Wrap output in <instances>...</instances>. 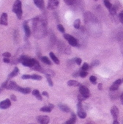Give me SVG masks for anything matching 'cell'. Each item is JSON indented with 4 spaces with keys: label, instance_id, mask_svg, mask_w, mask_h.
Listing matches in <instances>:
<instances>
[{
    "label": "cell",
    "instance_id": "1",
    "mask_svg": "<svg viewBox=\"0 0 123 124\" xmlns=\"http://www.w3.org/2000/svg\"><path fill=\"white\" fill-rule=\"evenodd\" d=\"M47 22L43 17H37L33 20V32L36 38H40L46 34Z\"/></svg>",
    "mask_w": 123,
    "mask_h": 124
},
{
    "label": "cell",
    "instance_id": "2",
    "mask_svg": "<svg viewBox=\"0 0 123 124\" xmlns=\"http://www.w3.org/2000/svg\"><path fill=\"white\" fill-rule=\"evenodd\" d=\"M13 13H15L18 19H21L23 12H22V4L20 0H16L14 2L13 7Z\"/></svg>",
    "mask_w": 123,
    "mask_h": 124
},
{
    "label": "cell",
    "instance_id": "3",
    "mask_svg": "<svg viewBox=\"0 0 123 124\" xmlns=\"http://www.w3.org/2000/svg\"><path fill=\"white\" fill-rule=\"evenodd\" d=\"M20 62L22 63V65H23L24 66H27V67H31L32 68L36 62V60L35 59L32 58H29L25 55L21 56V57L19 59Z\"/></svg>",
    "mask_w": 123,
    "mask_h": 124
},
{
    "label": "cell",
    "instance_id": "4",
    "mask_svg": "<svg viewBox=\"0 0 123 124\" xmlns=\"http://www.w3.org/2000/svg\"><path fill=\"white\" fill-rule=\"evenodd\" d=\"M64 38L65 40H67V42L69 43V44L72 46H78L79 45V42L77 40V39H76L73 36L69 35V34H64Z\"/></svg>",
    "mask_w": 123,
    "mask_h": 124
},
{
    "label": "cell",
    "instance_id": "5",
    "mask_svg": "<svg viewBox=\"0 0 123 124\" xmlns=\"http://www.w3.org/2000/svg\"><path fill=\"white\" fill-rule=\"evenodd\" d=\"M59 4V0H48V8L49 10H54L57 8Z\"/></svg>",
    "mask_w": 123,
    "mask_h": 124
},
{
    "label": "cell",
    "instance_id": "6",
    "mask_svg": "<svg viewBox=\"0 0 123 124\" xmlns=\"http://www.w3.org/2000/svg\"><path fill=\"white\" fill-rule=\"evenodd\" d=\"M78 115L80 118H82V119H84L87 117V114L82 108V105H81V101H79L78 103Z\"/></svg>",
    "mask_w": 123,
    "mask_h": 124
},
{
    "label": "cell",
    "instance_id": "7",
    "mask_svg": "<svg viewBox=\"0 0 123 124\" xmlns=\"http://www.w3.org/2000/svg\"><path fill=\"white\" fill-rule=\"evenodd\" d=\"M79 91H80L81 95H82L85 98H87L89 96V90L87 87L81 85L79 88Z\"/></svg>",
    "mask_w": 123,
    "mask_h": 124
},
{
    "label": "cell",
    "instance_id": "8",
    "mask_svg": "<svg viewBox=\"0 0 123 124\" xmlns=\"http://www.w3.org/2000/svg\"><path fill=\"white\" fill-rule=\"evenodd\" d=\"M11 106V101L10 99H5V100L0 102V109H8Z\"/></svg>",
    "mask_w": 123,
    "mask_h": 124
},
{
    "label": "cell",
    "instance_id": "9",
    "mask_svg": "<svg viewBox=\"0 0 123 124\" xmlns=\"http://www.w3.org/2000/svg\"><path fill=\"white\" fill-rule=\"evenodd\" d=\"M50 118L46 115H40L37 117V121L40 124H48Z\"/></svg>",
    "mask_w": 123,
    "mask_h": 124
},
{
    "label": "cell",
    "instance_id": "10",
    "mask_svg": "<svg viewBox=\"0 0 123 124\" xmlns=\"http://www.w3.org/2000/svg\"><path fill=\"white\" fill-rule=\"evenodd\" d=\"M7 14L6 13H3L1 16V18H0V24L4 26H7L8 24L7 22Z\"/></svg>",
    "mask_w": 123,
    "mask_h": 124
},
{
    "label": "cell",
    "instance_id": "11",
    "mask_svg": "<svg viewBox=\"0 0 123 124\" xmlns=\"http://www.w3.org/2000/svg\"><path fill=\"white\" fill-rule=\"evenodd\" d=\"M122 82V81L121 79H117L116 81H115L114 82V84L111 86L110 87V90L111 91H115L118 89V87H119V85H121V83Z\"/></svg>",
    "mask_w": 123,
    "mask_h": 124
},
{
    "label": "cell",
    "instance_id": "12",
    "mask_svg": "<svg viewBox=\"0 0 123 124\" xmlns=\"http://www.w3.org/2000/svg\"><path fill=\"white\" fill-rule=\"evenodd\" d=\"M34 3L40 10H43L45 8L44 0H34Z\"/></svg>",
    "mask_w": 123,
    "mask_h": 124
},
{
    "label": "cell",
    "instance_id": "13",
    "mask_svg": "<svg viewBox=\"0 0 123 124\" xmlns=\"http://www.w3.org/2000/svg\"><path fill=\"white\" fill-rule=\"evenodd\" d=\"M16 91L21 92V93H24V94H28V93H29L31 92V90L29 87H21L20 86H18Z\"/></svg>",
    "mask_w": 123,
    "mask_h": 124
},
{
    "label": "cell",
    "instance_id": "14",
    "mask_svg": "<svg viewBox=\"0 0 123 124\" xmlns=\"http://www.w3.org/2000/svg\"><path fill=\"white\" fill-rule=\"evenodd\" d=\"M23 30H24V32H25V34H26V36L27 37H29L30 35H31V31H30V29H29V27L27 24V22L25 21L23 23Z\"/></svg>",
    "mask_w": 123,
    "mask_h": 124
},
{
    "label": "cell",
    "instance_id": "15",
    "mask_svg": "<svg viewBox=\"0 0 123 124\" xmlns=\"http://www.w3.org/2000/svg\"><path fill=\"white\" fill-rule=\"evenodd\" d=\"M111 113L113 117L116 120L117 118V117H118V115H119V109H118V108L116 106H114L111 108Z\"/></svg>",
    "mask_w": 123,
    "mask_h": 124
},
{
    "label": "cell",
    "instance_id": "16",
    "mask_svg": "<svg viewBox=\"0 0 123 124\" xmlns=\"http://www.w3.org/2000/svg\"><path fill=\"white\" fill-rule=\"evenodd\" d=\"M54 108V105L53 104H49L48 106H45V107H43L40 109V111L42 112H50L52 109Z\"/></svg>",
    "mask_w": 123,
    "mask_h": 124
},
{
    "label": "cell",
    "instance_id": "17",
    "mask_svg": "<svg viewBox=\"0 0 123 124\" xmlns=\"http://www.w3.org/2000/svg\"><path fill=\"white\" fill-rule=\"evenodd\" d=\"M18 73H19V69L18 68V67H15L14 68V70L10 73V75L8 76V79H11V78H13V77H14L15 76H17L18 74Z\"/></svg>",
    "mask_w": 123,
    "mask_h": 124
},
{
    "label": "cell",
    "instance_id": "18",
    "mask_svg": "<svg viewBox=\"0 0 123 124\" xmlns=\"http://www.w3.org/2000/svg\"><path fill=\"white\" fill-rule=\"evenodd\" d=\"M76 116L74 113H72V117H70V119L69 120H67L65 124H75V122H76Z\"/></svg>",
    "mask_w": 123,
    "mask_h": 124
},
{
    "label": "cell",
    "instance_id": "19",
    "mask_svg": "<svg viewBox=\"0 0 123 124\" xmlns=\"http://www.w3.org/2000/svg\"><path fill=\"white\" fill-rule=\"evenodd\" d=\"M67 85L70 86V87H77V86L80 85V83L77 81H75V80H70L67 82Z\"/></svg>",
    "mask_w": 123,
    "mask_h": 124
},
{
    "label": "cell",
    "instance_id": "20",
    "mask_svg": "<svg viewBox=\"0 0 123 124\" xmlns=\"http://www.w3.org/2000/svg\"><path fill=\"white\" fill-rule=\"evenodd\" d=\"M59 109H60L61 110H62V111L65 112H69L70 111V108H69L67 106L64 105V104H59Z\"/></svg>",
    "mask_w": 123,
    "mask_h": 124
},
{
    "label": "cell",
    "instance_id": "21",
    "mask_svg": "<svg viewBox=\"0 0 123 124\" xmlns=\"http://www.w3.org/2000/svg\"><path fill=\"white\" fill-rule=\"evenodd\" d=\"M32 94L34 96H35L38 100H42V96H41V94L40 93L39 90H34L33 92H32Z\"/></svg>",
    "mask_w": 123,
    "mask_h": 124
},
{
    "label": "cell",
    "instance_id": "22",
    "mask_svg": "<svg viewBox=\"0 0 123 124\" xmlns=\"http://www.w3.org/2000/svg\"><path fill=\"white\" fill-rule=\"evenodd\" d=\"M50 57H51V58L52 59V60H53L57 65H59V59L56 57V55H55L53 52H51V53H50Z\"/></svg>",
    "mask_w": 123,
    "mask_h": 124
},
{
    "label": "cell",
    "instance_id": "23",
    "mask_svg": "<svg viewBox=\"0 0 123 124\" xmlns=\"http://www.w3.org/2000/svg\"><path fill=\"white\" fill-rule=\"evenodd\" d=\"M73 26L76 29H79L81 26V20L80 19H76L74 23H73Z\"/></svg>",
    "mask_w": 123,
    "mask_h": 124
},
{
    "label": "cell",
    "instance_id": "24",
    "mask_svg": "<svg viewBox=\"0 0 123 124\" xmlns=\"http://www.w3.org/2000/svg\"><path fill=\"white\" fill-rule=\"evenodd\" d=\"M42 61L45 63V64H47V65H51V62L49 60V59L47 57H43L41 58Z\"/></svg>",
    "mask_w": 123,
    "mask_h": 124
},
{
    "label": "cell",
    "instance_id": "25",
    "mask_svg": "<svg viewBox=\"0 0 123 124\" xmlns=\"http://www.w3.org/2000/svg\"><path fill=\"white\" fill-rule=\"evenodd\" d=\"M46 79H47V81H48L49 85H50L51 87H52V86H53V82H52V80H51V76H50V74H48V73L46 74Z\"/></svg>",
    "mask_w": 123,
    "mask_h": 124
},
{
    "label": "cell",
    "instance_id": "26",
    "mask_svg": "<svg viewBox=\"0 0 123 124\" xmlns=\"http://www.w3.org/2000/svg\"><path fill=\"white\" fill-rule=\"evenodd\" d=\"M31 79L33 80H41L42 79V77L37 75V74H33V75H31Z\"/></svg>",
    "mask_w": 123,
    "mask_h": 124
},
{
    "label": "cell",
    "instance_id": "27",
    "mask_svg": "<svg viewBox=\"0 0 123 124\" xmlns=\"http://www.w3.org/2000/svg\"><path fill=\"white\" fill-rule=\"evenodd\" d=\"M104 5H105V6L109 10L111 7H112V5L111 4V2H109V0H104Z\"/></svg>",
    "mask_w": 123,
    "mask_h": 124
},
{
    "label": "cell",
    "instance_id": "28",
    "mask_svg": "<svg viewBox=\"0 0 123 124\" xmlns=\"http://www.w3.org/2000/svg\"><path fill=\"white\" fill-rule=\"evenodd\" d=\"M109 12L111 15H115L116 13V8L114 6H112L110 9H109Z\"/></svg>",
    "mask_w": 123,
    "mask_h": 124
},
{
    "label": "cell",
    "instance_id": "29",
    "mask_svg": "<svg viewBox=\"0 0 123 124\" xmlns=\"http://www.w3.org/2000/svg\"><path fill=\"white\" fill-rule=\"evenodd\" d=\"M76 0H64V2L67 5H72L75 3Z\"/></svg>",
    "mask_w": 123,
    "mask_h": 124
},
{
    "label": "cell",
    "instance_id": "30",
    "mask_svg": "<svg viewBox=\"0 0 123 124\" xmlns=\"http://www.w3.org/2000/svg\"><path fill=\"white\" fill-rule=\"evenodd\" d=\"M57 29L62 33H64L65 32V28H64V27L62 25V24H58V25H57Z\"/></svg>",
    "mask_w": 123,
    "mask_h": 124
},
{
    "label": "cell",
    "instance_id": "31",
    "mask_svg": "<svg viewBox=\"0 0 123 124\" xmlns=\"http://www.w3.org/2000/svg\"><path fill=\"white\" fill-rule=\"evenodd\" d=\"M89 80L90 82L92 83V84H96V82H97V77H94V76H91L90 78H89Z\"/></svg>",
    "mask_w": 123,
    "mask_h": 124
},
{
    "label": "cell",
    "instance_id": "32",
    "mask_svg": "<svg viewBox=\"0 0 123 124\" xmlns=\"http://www.w3.org/2000/svg\"><path fill=\"white\" fill-rule=\"evenodd\" d=\"M81 69H82V70H86V71H87V70L89 69V65H88L87 62H84V63L83 64V65H82Z\"/></svg>",
    "mask_w": 123,
    "mask_h": 124
},
{
    "label": "cell",
    "instance_id": "33",
    "mask_svg": "<svg viewBox=\"0 0 123 124\" xmlns=\"http://www.w3.org/2000/svg\"><path fill=\"white\" fill-rule=\"evenodd\" d=\"M80 76L81 77H86L87 76V72L86 70H81L80 72Z\"/></svg>",
    "mask_w": 123,
    "mask_h": 124
},
{
    "label": "cell",
    "instance_id": "34",
    "mask_svg": "<svg viewBox=\"0 0 123 124\" xmlns=\"http://www.w3.org/2000/svg\"><path fill=\"white\" fill-rule=\"evenodd\" d=\"M119 21L122 23H123V10L119 13Z\"/></svg>",
    "mask_w": 123,
    "mask_h": 124
},
{
    "label": "cell",
    "instance_id": "35",
    "mask_svg": "<svg viewBox=\"0 0 123 124\" xmlns=\"http://www.w3.org/2000/svg\"><path fill=\"white\" fill-rule=\"evenodd\" d=\"M22 79H31V75H27V74L23 75L22 76Z\"/></svg>",
    "mask_w": 123,
    "mask_h": 124
},
{
    "label": "cell",
    "instance_id": "36",
    "mask_svg": "<svg viewBox=\"0 0 123 124\" xmlns=\"http://www.w3.org/2000/svg\"><path fill=\"white\" fill-rule=\"evenodd\" d=\"M81 62H82V60H81V58H76V63L78 65H80L81 64Z\"/></svg>",
    "mask_w": 123,
    "mask_h": 124
},
{
    "label": "cell",
    "instance_id": "37",
    "mask_svg": "<svg viewBox=\"0 0 123 124\" xmlns=\"http://www.w3.org/2000/svg\"><path fill=\"white\" fill-rule=\"evenodd\" d=\"M2 55H3L5 57H7V58H9V57H11V54H10V52H5Z\"/></svg>",
    "mask_w": 123,
    "mask_h": 124
},
{
    "label": "cell",
    "instance_id": "38",
    "mask_svg": "<svg viewBox=\"0 0 123 124\" xmlns=\"http://www.w3.org/2000/svg\"><path fill=\"white\" fill-rule=\"evenodd\" d=\"M78 98H79V101H84V100H85V98L82 95H79V97H78Z\"/></svg>",
    "mask_w": 123,
    "mask_h": 124
},
{
    "label": "cell",
    "instance_id": "39",
    "mask_svg": "<svg viewBox=\"0 0 123 124\" xmlns=\"http://www.w3.org/2000/svg\"><path fill=\"white\" fill-rule=\"evenodd\" d=\"M98 64H99V61L94 60V62H92V66H96V65H97Z\"/></svg>",
    "mask_w": 123,
    "mask_h": 124
},
{
    "label": "cell",
    "instance_id": "40",
    "mask_svg": "<svg viewBox=\"0 0 123 124\" xmlns=\"http://www.w3.org/2000/svg\"><path fill=\"white\" fill-rule=\"evenodd\" d=\"M3 61H4V62H5V63H10V60L7 57H5L4 60H3Z\"/></svg>",
    "mask_w": 123,
    "mask_h": 124
},
{
    "label": "cell",
    "instance_id": "41",
    "mask_svg": "<svg viewBox=\"0 0 123 124\" xmlns=\"http://www.w3.org/2000/svg\"><path fill=\"white\" fill-rule=\"evenodd\" d=\"M10 98H11V99H12V101H16V97H15L14 95H11Z\"/></svg>",
    "mask_w": 123,
    "mask_h": 124
},
{
    "label": "cell",
    "instance_id": "42",
    "mask_svg": "<svg viewBox=\"0 0 123 124\" xmlns=\"http://www.w3.org/2000/svg\"><path fill=\"white\" fill-rule=\"evenodd\" d=\"M98 89H99L100 90H101L103 89V85L101 83H100L99 85H98Z\"/></svg>",
    "mask_w": 123,
    "mask_h": 124
},
{
    "label": "cell",
    "instance_id": "43",
    "mask_svg": "<svg viewBox=\"0 0 123 124\" xmlns=\"http://www.w3.org/2000/svg\"><path fill=\"white\" fill-rule=\"evenodd\" d=\"M42 94L44 95V96H46V97H48V93H47V92H45V91H43V93H42Z\"/></svg>",
    "mask_w": 123,
    "mask_h": 124
},
{
    "label": "cell",
    "instance_id": "44",
    "mask_svg": "<svg viewBox=\"0 0 123 124\" xmlns=\"http://www.w3.org/2000/svg\"><path fill=\"white\" fill-rule=\"evenodd\" d=\"M120 98H121V101H122V104H123V93L121 95V96H120Z\"/></svg>",
    "mask_w": 123,
    "mask_h": 124
},
{
    "label": "cell",
    "instance_id": "45",
    "mask_svg": "<svg viewBox=\"0 0 123 124\" xmlns=\"http://www.w3.org/2000/svg\"><path fill=\"white\" fill-rule=\"evenodd\" d=\"M113 124H119V123L116 120H115L114 121V123H113Z\"/></svg>",
    "mask_w": 123,
    "mask_h": 124
},
{
    "label": "cell",
    "instance_id": "46",
    "mask_svg": "<svg viewBox=\"0 0 123 124\" xmlns=\"http://www.w3.org/2000/svg\"><path fill=\"white\" fill-rule=\"evenodd\" d=\"M2 90H3V88H2V87H0V93H1V92L2 91Z\"/></svg>",
    "mask_w": 123,
    "mask_h": 124
},
{
    "label": "cell",
    "instance_id": "47",
    "mask_svg": "<svg viewBox=\"0 0 123 124\" xmlns=\"http://www.w3.org/2000/svg\"><path fill=\"white\" fill-rule=\"evenodd\" d=\"M122 82H123V79H122Z\"/></svg>",
    "mask_w": 123,
    "mask_h": 124
},
{
    "label": "cell",
    "instance_id": "48",
    "mask_svg": "<svg viewBox=\"0 0 123 124\" xmlns=\"http://www.w3.org/2000/svg\"><path fill=\"white\" fill-rule=\"evenodd\" d=\"M94 1H97V0H94Z\"/></svg>",
    "mask_w": 123,
    "mask_h": 124
}]
</instances>
